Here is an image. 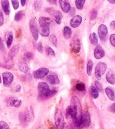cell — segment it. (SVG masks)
Listing matches in <instances>:
<instances>
[{
  "label": "cell",
  "mask_w": 115,
  "mask_h": 129,
  "mask_svg": "<svg viewBox=\"0 0 115 129\" xmlns=\"http://www.w3.org/2000/svg\"><path fill=\"white\" fill-rule=\"evenodd\" d=\"M38 98L45 100L51 98L54 96L57 93V88H54L53 89H50L49 86L45 82H41L38 84Z\"/></svg>",
  "instance_id": "1"
},
{
  "label": "cell",
  "mask_w": 115,
  "mask_h": 129,
  "mask_svg": "<svg viewBox=\"0 0 115 129\" xmlns=\"http://www.w3.org/2000/svg\"><path fill=\"white\" fill-rule=\"evenodd\" d=\"M54 119L56 129H63L65 125L64 118L62 112L58 108L55 112Z\"/></svg>",
  "instance_id": "2"
},
{
  "label": "cell",
  "mask_w": 115,
  "mask_h": 129,
  "mask_svg": "<svg viewBox=\"0 0 115 129\" xmlns=\"http://www.w3.org/2000/svg\"><path fill=\"white\" fill-rule=\"evenodd\" d=\"M71 105L75 108L76 110L77 116L76 119H81L82 110V106L80 101L76 96H73L71 99Z\"/></svg>",
  "instance_id": "3"
},
{
  "label": "cell",
  "mask_w": 115,
  "mask_h": 129,
  "mask_svg": "<svg viewBox=\"0 0 115 129\" xmlns=\"http://www.w3.org/2000/svg\"><path fill=\"white\" fill-rule=\"evenodd\" d=\"M107 64L102 62H100L96 64L95 69V76L96 79L101 80L102 77L104 74L105 71L107 70Z\"/></svg>",
  "instance_id": "4"
},
{
  "label": "cell",
  "mask_w": 115,
  "mask_h": 129,
  "mask_svg": "<svg viewBox=\"0 0 115 129\" xmlns=\"http://www.w3.org/2000/svg\"><path fill=\"white\" fill-rule=\"evenodd\" d=\"M46 11L54 18V20L57 24H60L61 23L63 15H62V14L61 11L54 10L53 8H47Z\"/></svg>",
  "instance_id": "5"
},
{
  "label": "cell",
  "mask_w": 115,
  "mask_h": 129,
  "mask_svg": "<svg viewBox=\"0 0 115 129\" xmlns=\"http://www.w3.org/2000/svg\"><path fill=\"white\" fill-rule=\"evenodd\" d=\"M71 48L75 53H79L80 52L81 44H80V40L79 37L77 35H75L73 37L71 41Z\"/></svg>",
  "instance_id": "6"
},
{
  "label": "cell",
  "mask_w": 115,
  "mask_h": 129,
  "mask_svg": "<svg viewBox=\"0 0 115 129\" xmlns=\"http://www.w3.org/2000/svg\"><path fill=\"white\" fill-rule=\"evenodd\" d=\"M5 101L6 105L9 107H12L14 108H19L21 106L22 103L21 100L14 98V97L7 98Z\"/></svg>",
  "instance_id": "7"
},
{
  "label": "cell",
  "mask_w": 115,
  "mask_h": 129,
  "mask_svg": "<svg viewBox=\"0 0 115 129\" xmlns=\"http://www.w3.org/2000/svg\"><path fill=\"white\" fill-rule=\"evenodd\" d=\"M49 73V70L46 68H41L35 70L33 73V77L37 79H40L46 77Z\"/></svg>",
  "instance_id": "8"
},
{
  "label": "cell",
  "mask_w": 115,
  "mask_h": 129,
  "mask_svg": "<svg viewBox=\"0 0 115 129\" xmlns=\"http://www.w3.org/2000/svg\"><path fill=\"white\" fill-rule=\"evenodd\" d=\"M2 79L4 85L6 87L10 86L14 80V75L10 72H5L2 73Z\"/></svg>",
  "instance_id": "9"
},
{
  "label": "cell",
  "mask_w": 115,
  "mask_h": 129,
  "mask_svg": "<svg viewBox=\"0 0 115 129\" xmlns=\"http://www.w3.org/2000/svg\"><path fill=\"white\" fill-rule=\"evenodd\" d=\"M29 29L31 31L32 35L34 40L37 41L38 39V30L37 27L36 21L34 19H31L29 22Z\"/></svg>",
  "instance_id": "10"
},
{
  "label": "cell",
  "mask_w": 115,
  "mask_h": 129,
  "mask_svg": "<svg viewBox=\"0 0 115 129\" xmlns=\"http://www.w3.org/2000/svg\"><path fill=\"white\" fill-rule=\"evenodd\" d=\"M98 36L102 41L106 40L108 35V28L107 26L104 24H100L98 28Z\"/></svg>",
  "instance_id": "11"
},
{
  "label": "cell",
  "mask_w": 115,
  "mask_h": 129,
  "mask_svg": "<svg viewBox=\"0 0 115 129\" xmlns=\"http://www.w3.org/2000/svg\"><path fill=\"white\" fill-rule=\"evenodd\" d=\"M66 114L67 118L69 119H72V120L73 121L76 118L77 112L75 108L72 107V105H70L67 108L66 110Z\"/></svg>",
  "instance_id": "12"
},
{
  "label": "cell",
  "mask_w": 115,
  "mask_h": 129,
  "mask_svg": "<svg viewBox=\"0 0 115 129\" xmlns=\"http://www.w3.org/2000/svg\"><path fill=\"white\" fill-rule=\"evenodd\" d=\"M81 120L82 127H87L90 125L91 117L88 112L85 111L84 113H82L81 116Z\"/></svg>",
  "instance_id": "13"
},
{
  "label": "cell",
  "mask_w": 115,
  "mask_h": 129,
  "mask_svg": "<svg viewBox=\"0 0 115 129\" xmlns=\"http://www.w3.org/2000/svg\"><path fill=\"white\" fill-rule=\"evenodd\" d=\"M47 80L52 85H56L60 83L59 77L55 73L51 72L47 76Z\"/></svg>",
  "instance_id": "14"
},
{
  "label": "cell",
  "mask_w": 115,
  "mask_h": 129,
  "mask_svg": "<svg viewBox=\"0 0 115 129\" xmlns=\"http://www.w3.org/2000/svg\"><path fill=\"white\" fill-rule=\"evenodd\" d=\"M94 57L96 59H100L105 56V52L102 47L100 45H97L94 49Z\"/></svg>",
  "instance_id": "15"
},
{
  "label": "cell",
  "mask_w": 115,
  "mask_h": 129,
  "mask_svg": "<svg viewBox=\"0 0 115 129\" xmlns=\"http://www.w3.org/2000/svg\"><path fill=\"white\" fill-rule=\"evenodd\" d=\"M82 21V18L80 15H75L70 20L71 26L73 28H77L81 24Z\"/></svg>",
  "instance_id": "16"
},
{
  "label": "cell",
  "mask_w": 115,
  "mask_h": 129,
  "mask_svg": "<svg viewBox=\"0 0 115 129\" xmlns=\"http://www.w3.org/2000/svg\"><path fill=\"white\" fill-rule=\"evenodd\" d=\"M18 67L19 70L22 73H27L29 70V68L28 64H27L26 59L22 58L20 59L18 62Z\"/></svg>",
  "instance_id": "17"
},
{
  "label": "cell",
  "mask_w": 115,
  "mask_h": 129,
  "mask_svg": "<svg viewBox=\"0 0 115 129\" xmlns=\"http://www.w3.org/2000/svg\"><path fill=\"white\" fill-rule=\"evenodd\" d=\"M60 6L64 13H67L71 10V5L68 0H59Z\"/></svg>",
  "instance_id": "18"
},
{
  "label": "cell",
  "mask_w": 115,
  "mask_h": 129,
  "mask_svg": "<svg viewBox=\"0 0 115 129\" xmlns=\"http://www.w3.org/2000/svg\"><path fill=\"white\" fill-rule=\"evenodd\" d=\"M19 50V46L16 45L13 46V48L10 50V51L9 52L8 54V60L13 61V58L17 56L18 52Z\"/></svg>",
  "instance_id": "19"
},
{
  "label": "cell",
  "mask_w": 115,
  "mask_h": 129,
  "mask_svg": "<svg viewBox=\"0 0 115 129\" xmlns=\"http://www.w3.org/2000/svg\"><path fill=\"white\" fill-rule=\"evenodd\" d=\"M24 112L27 122L31 121V119L34 118L33 110L31 106H30L29 108H26V110H25V111Z\"/></svg>",
  "instance_id": "20"
},
{
  "label": "cell",
  "mask_w": 115,
  "mask_h": 129,
  "mask_svg": "<svg viewBox=\"0 0 115 129\" xmlns=\"http://www.w3.org/2000/svg\"><path fill=\"white\" fill-rule=\"evenodd\" d=\"M52 22V20L51 18L49 17H41L38 19V22L40 24V27H44V26H47L50 25Z\"/></svg>",
  "instance_id": "21"
},
{
  "label": "cell",
  "mask_w": 115,
  "mask_h": 129,
  "mask_svg": "<svg viewBox=\"0 0 115 129\" xmlns=\"http://www.w3.org/2000/svg\"><path fill=\"white\" fill-rule=\"evenodd\" d=\"M1 6L5 14L9 15L10 13V6L9 0H1Z\"/></svg>",
  "instance_id": "22"
},
{
  "label": "cell",
  "mask_w": 115,
  "mask_h": 129,
  "mask_svg": "<svg viewBox=\"0 0 115 129\" xmlns=\"http://www.w3.org/2000/svg\"><path fill=\"white\" fill-rule=\"evenodd\" d=\"M105 79L109 84L114 85L115 84V74L112 70H109L107 73Z\"/></svg>",
  "instance_id": "23"
},
{
  "label": "cell",
  "mask_w": 115,
  "mask_h": 129,
  "mask_svg": "<svg viewBox=\"0 0 115 129\" xmlns=\"http://www.w3.org/2000/svg\"><path fill=\"white\" fill-rule=\"evenodd\" d=\"M105 93L111 101H115V93L113 89L111 87H107L105 89Z\"/></svg>",
  "instance_id": "24"
},
{
  "label": "cell",
  "mask_w": 115,
  "mask_h": 129,
  "mask_svg": "<svg viewBox=\"0 0 115 129\" xmlns=\"http://www.w3.org/2000/svg\"><path fill=\"white\" fill-rule=\"evenodd\" d=\"M40 34L43 37H48L50 35V26L41 27L40 29Z\"/></svg>",
  "instance_id": "25"
},
{
  "label": "cell",
  "mask_w": 115,
  "mask_h": 129,
  "mask_svg": "<svg viewBox=\"0 0 115 129\" xmlns=\"http://www.w3.org/2000/svg\"><path fill=\"white\" fill-rule=\"evenodd\" d=\"M6 45L8 48H10L12 45L13 41V34L11 31H10L6 34Z\"/></svg>",
  "instance_id": "26"
},
{
  "label": "cell",
  "mask_w": 115,
  "mask_h": 129,
  "mask_svg": "<svg viewBox=\"0 0 115 129\" xmlns=\"http://www.w3.org/2000/svg\"><path fill=\"white\" fill-rule=\"evenodd\" d=\"M89 40L92 45H97L98 43V36L95 32L91 33L89 36Z\"/></svg>",
  "instance_id": "27"
},
{
  "label": "cell",
  "mask_w": 115,
  "mask_h": 129,
  "mask_svg": "<svg viewBox=\"0 0 115 129\" xmlns=\"http://www.w3.org/2000/svg\"><path fill=\"white\" fill-rule=\"evenodd\" d=\"M63 35L64 38L66 39H69L72 35V30L68 26L64 27L63 30Z\"/></svg>",
  "instance_id": "28"
},
{
  "label": "cell",
  "mask_w": 115,
  "mask_h": 129,
  "mask_svg": "<svg viewBox=\"0 0 115 129\" xmlns=\"http://www.w3.org/2000/svg\"><path fill=\"white\" fill-rule=\"evenodd\" d=\"M90 92L91 96L92 98L94 99H96L99 96V91L95 87L92 86L90 88Z\"/></svg>",
  "instance_id": "29"
},
{
  "label": "cell",
  "mask_w": 115,
  "mask_h": 129,
  "mask_svg": "<svg viewBox=\"0 0 115 129\" xmlns=\"http://www.w3.org/2000/svg\"><path fill=\"white\" fill-rule=\"evenodd\" d=\"M94 66V63L93 62L91 59L88 61L87 64V68H86V70H87V74L89 76H90L92 74V70H93V68Z\"/></svg>",
  "instance_id": "30"
},
{
  "label": "cell",
  "mask_w": 115,
  "mask_h": 129,
  "mask_svg": "<svg viewBox=\"0 0 115 129\" xmlns=\"http://www.w3.org/2000/svg\"><path fill=\"white\" fill-rule=\"evenodd\" d=\"M86 0H75L76 7L77 9L81 10L84 8Z\"/></svg>",
  "instance_id": "31"
},
{
  "label": "cell",
  "mask_w": 115,
  "mask_h": 129,
  "mask_svg": "<svg viewBox=\"0 0 115 129\" xmlns=\"http://www.w3.org/2000/svg\"><path fill=\"white\" fill-rule=\"evenodd\" d=\"M13 61L8 60L5 63H0V66L3 68H5L7 69H11L13 67L14 64L12 63Z\"/></svg>",
  "instance_id": "32"
},
{
  "label": "cell",
  "mask_w": 115,
  "mask_h": 129,
  "mask_svg": "<svg viewBox=\"0 0 115 129\" xmlns=\"http://www.w3.org/2000/svg\"><path fill=\"white\" fill-rule=\"evenodd\" d=\"M42 6V2L41 0H35L33 4V7L36 11H39L41 10Z\"/></svg>",
  "instance_id": "33"
},
{
  "label": "cell",
  "mask_w": 115,
  "mask_h": 129,
  "mask_svg": "<svg viewBox=\"0 0 115 129\" xmlns=\"http://www.w3.org/2000/svg\"><path fill=\"white\" fill-rule=\"evenodd\" d=\"M76 89L79 91H81V92L85 91L86 90L85 85L84 83L82 82L78 83H77L76 85Z\"/></svg>",
  "instance_id": "34"
},
{
  "label": "cell",
  "mask_w": 115,
  "mask_h": 129,
  "mask_svg": "<svg viewBox=\"0 0 115 129\" xmlns=\"http://www.w3.org/2000/svg\"><path fill=\"white\" fill-rule=\"evenodd\" d=\"M24 15V13L23 11H19L18 12L15 14V17H14V20L15 21H19L20 19H22Z\"/></svg>",
  "instance_id": "35"
},
{
  "label": "cell",
  "mask_w": 115,
  "mask_h": 129,
  "mask_svg": "<svg viewBox=\"0 0 115 129\" xmlns=\"http://www.w3.org/2000/svg\"><path fill=\"white\" fill-rule=\"evenodd\" d=\"M19 119L20 121V122L22 125H25L27 122L26 118V116H25L24 112H20L19 114Z\"/></svg>",
  "instance_id": "36"
},
{
  "label": "cell",
  "mask_w": 115,
  "mask_h": 129,
  "mask_svg": "<svg viewBox=\"0 0 115 129\" xmlns=\"http://www.w3.org/2000/svg\"><path fill=\"white\" fill-rule=\"evenodd\" d=\"M46 54L49 56H50V57L55 56V53L54 50L50 47L46 48Z\"/></svg>",
  "instance_id": "37"
},
{
  "label": "cell",
  "mask_w": 115,
  "mask_h": 129,
  "mask_svg": "<svg viewBox=\"0 0 115 129\" xmlns=\"http://www.w3.org/2000/svg\"><path fill=\"white\" fill-rule=\"evenodd\" d=\"M49 40L50 43H51L52 45H54L55 47H56L57 46V38L56 36L55 35H51V36H50Z\"/></svg>",
  "instance_id": "38"
},
{
  "label": "cell",
  "mask_w": 115,
  "mask_h": 129,
  "mask_svg": "<svg viewBox=\"0 0 115 129\" xmlns=\"http://www.w3.org/2000/svg\"><path fill=\"white\" fill-rule=\"evenodd\" d=\"M0 129H10L8 124L5 121H0Z\"/></svg>",
  "instance_id": "39"
},
{
  "label": "cell",
  "mask_w": 115,
  "mask_h": 129,
  "mask_svg": "<svg viewBox=\"0 0 115 129\" xmlns=\"http://www.w3.org/2000/svg\"><path fill=\"white\" fill-rule=\"evenodd\" d=\"M95 86L96 88L98 89V91H99L100 92H102L103 91V87H102V85L98 81V80H95Z\"/></svg>",
  "instance_id": "40"
},
{
  "label": "cell",
  "mask_w": 115,
  "mask_h": 129,
  "mask_svg": "<svg viewBox=\"0 0 115 129\" xmlns=\"http://www.w3.org/2000/svg\"><path fill=\"white\" fill-rule=\"evenodd\" d=\"M34 47H35L37 49L39 52L40 53H42L43 51V46L42 45V43L41 42L38 43L37 44H36L35 46H34Z\"/></svg>",
  "instance_id": "41"
},
{
  "label": "cell",
  "mask_w": 115,
  "mask_h": 129,
  "mask_svg": "<svg viewBox=\"0 0 115 129\" xmlns=\"http://www.w3.org/2000/svg\"><path fill=\"white\" fill-rule=\"evenodd\" d=\"M11 3H12L13 8L15 10H17L19 7V3L18 0H11Z\"/></svg>",
  "instance_id": "42"
},
{
  "label": "cell",
  "mask_w": 115,
  "mask_h": 129,
  "mask_svg": "<svg viewBox=\"0 0 115 129\" xmlns=\"http://www.w3.org/2000/svg\"><path fill=\"white\" fill-rule=\"evenodd\" d=\"M24 58L26 59H28V60H29V59H31L33 58V54H32L31 52H27L24 53Z\"/></svg>",
  "instance_id": "43"
},
{
  "label": "cell",
  "mask_w": 115,
  "mask_h": 129,
  "mask_svg": "<svg viewBox=\"0 0 115 129\" xmlns=\"http://www.w3.org/2000/svg\"><path fill=\"white\" fill-rule=\"evenodd\" d=\"M109 41L111 44L113 46V47H115V34H112L110 36Z\"/></svg>",
  "instance_id": "44"
},
{
  "label": "cell",
  "mask_w": 115,
  "mask_h": 129,
  "mask_svg": "<svg viewBox=\"0 0 115 129\" xmlns=\"http://www.w3.org/2000/svg\"><path fill=\"white\" fill-rule=\"evenodd\" d=\"M97 14H98V13H97V11H96L95 9H94V10L91 11V20H94L95 19V18L97 17Z\"/></svg>",
  "instance_id": "45"
},
{
  "label": "cell",
  "mask_w": 115,
  "mask_h": 129,
  "mask_svg": "<svg viewBox=\"0 0 115 129\" xmlns=\"http://www.w3.org/2000/svg\"><path fill=\"white\" fill-rule=\"evenodd\" d=\"M4 23V17L3 13H2V11L0 10V27L3 26Z\"/></svg>",
  "instance_id": "46"
},
{
  "label": "cell",
  "mask_w": 115,
  "mask_h": 129,
  "mask_svg": "<svg viewBox=\"0 0 115 129\" xmlns=\"http://www.w3.org/2000/svg\"><path fill=\"white\" fill-rule=\"evenodd\" d=\"M21 88H22L21 86H20V84L18 85V86L15 87V91L16 92H19L21 91Z\"/></svg>",
  "instance_id": "47"
},
{
  "label": "cell",
  "mask_w": 115,
  "mask_h": 129,
  "mask_svg": "<svg viewBox=\"0 0 115 129\" xmlns=\"http://www.w3.org/2000/svg\"><path fill=\"white\" fill-rule=\"evenodd\" d=\"M0 49H1V50H4V43H3V41H2L1 37H0Z\"/></svg>",
  "instance_id": "48"
},
{
  "label": "cell",
  "mask_w": 115,
  "mask_h": 129,
  "mask_svg": "<svg viewBox=\"0 0 115 129\" xmlns=\"http://www.w3.org/2000/svg\"><path fill=\"white\" fill-rule=\"evenodd\" d=\"M110 110H111V112L115 113V103L112 104L111 105V107H110Z\"/></svg>",
  "instance_id": "49"
},
{
  "label": "cell",
  "mask_w": 115,
  "mask_h": 129,
  "mask_svg": "<svg viewBox=\"0 0 115 129\" xmlns=\"http://www.w3.org/2000/svg\"><path fill=\"white\" fill-rule=\"evenodd\" d=\"M47 1L49 4L51 5H56L57 2V0H47Z\"/></svg>",
  "instance_id": "50"
},
{
  "label": "cell",
  "mask_w": 115,
  "mask_h": 129,
  "mask_svg": "<svg viewBox=\"0 0 115 129\" xmlns=\"http://www.w3.org/2000/svg\"><path fill=\"white\" fill-rule=\"evenodd\" d=\"M110 26H111V28L115 30V20H113V21H112L111 24H110Z\"/></svg>",
  "instance_id": "51"
},
{
  "label": "cell",
  "mask_w": 115,
  "mask_h": 129,
  "mask_svg": "<svg viewBox=\"0 0 115 129\" xmlns=\"http://www.w3.org/2000/svg\"><path fill=\"white\" fill-rule=\"evenodd\" d=\"M22 6H24L26 4V0H20Z\"/></svg>",
  "instance_id": "52"
},
{
  "label": "cell",
  "mask_w": 115,
  "mask_h": 129,
  "mask_svg": "<svg viewBox=\"0 0 115 129\" xmlns=\"http://www.w3.org/2000/svg\"><path fill=\"white\" fill-rule=\"evenodd\" d=\"M110 4H115V0H107Z\"/></svg>",
  "instance_id": "53"
},
{
  "label": "cell",
  "mask_w": 115,
  "mask_h": 129,
  "mask_svg": "<svg viewBox=\"0 0 115 129\" xmlns=\"http://www.w3.org/2000/svg\"><path fill=\"white\" fill-rule=\"evenodd\" d=\"M37 129H45V128L43 126H39V127Z\"/></svg>",
  "instance_id": "54"
},
{
  "label": "cell",
  "mask_w": 115,
  "mask_h": 129,
  "mask_svg": "<svg viewBox=\"0 0 115 129\" xmlns=\"http://www.w3.org/2000/svg\"><path fill=\"white\" fill-rule=\"evenodd\" d=\"M2 82V80H1V75H0V84Z\"/></svg>",
  "instance_id": "55"
},
{
  "label": "cell",
  "mask_w": 115,
  "mask_h": 129,
  "mask_svg": "<svg viewBox=\"0 0 115 129\" xmlns=\"http://www.w3.org/2000/svg\"><path fill=\"white\" fill-rule=\"evenodd\" d=\"M50 129H56V127H51V128H50Z\"/></svg>",
  "instance_id": "56"
}]
</instances>
